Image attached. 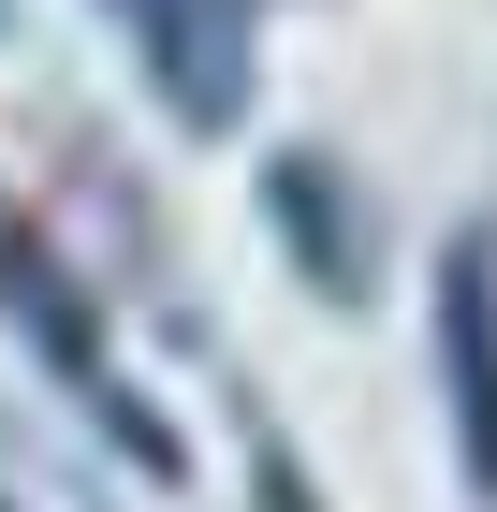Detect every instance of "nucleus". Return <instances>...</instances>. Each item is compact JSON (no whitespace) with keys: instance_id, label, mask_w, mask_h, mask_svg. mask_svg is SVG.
I'll return each instance as SVG.
<instances>
[{"instance_id":"obj_1","label":"nucleus","mask_w":497,"mask_h":512,"mask_svg":"<svg viewBox=\"0 0 497 512\" xmlns=\"http://www.w3.org/2000/svg\"><path fill=\"white\" fill-rule=\"evenodd\" d=\"M439 395H454L468 498H497V249L483 235L439 249Z\"/></svg>"}]
</instances>
